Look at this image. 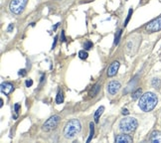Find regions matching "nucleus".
Returning <instances> with one entry per match:
<instances>
[{
  "instance_id": "6ab92c4d",
  "label": "nucleus",
  "mask_w": 161,
  "mask_h": 143,
  "mask_svg": "<svg viewBox=\"0 0 161 143\" xmlns=\"http://www.w3.org/2000/svg\"><path fill=\"white\" fill-rule=\"evenodd\" d=\"M132 12H133V10H132L131 8L128 10L127 17H126V19H125V21H124V27L128 24V22H129V20H130V18H131V15H132Z\"/></svg>"
},
{
  "instance_id": "c756f323",
  "label": "nucleus",
  "mask_w": 161,
  "mask_h": 143,
  "mask_svg": "<svg viewBox=\"0 0 161 143\" xmlns=\"http://www.w3.org/2000/svg\"><path fill=\"white\" fill-rule=\"evenodd\" d=\"M0 102H1V105H0L2 106V105H3V99H1V101H0Z\"/></svg>"
},
{
  "instance_id": "7ed1b4c3",
  "label": "nucleus",
  "mask_w": 161,
  "mask_h": 143,
  "mask_svg": "<svg viewBox=\"0 0 161 143\" xmlns=\"http://www.w3.org/2000/svg\"><path fill=\"white\" fill-rule=\"evenodd\" d=\"M137 120L133 117H124L119 122V129L122 132H132L136 129Z\"/></svg>"
},
{
  "instance_id": "4be33fe9",
  "label": "nucleus",
  "mask_w": 161,
  "mask_h": 143,
  "mask_svg": "<svg viewBox=\"0 0 161 143\" xmlns=\"http://www.w3.org/2000/svg\"><path fill=\"white\" fill-rule=\"evenodd\" d=\"M18 75H19V76H21V77H25L27 75V72H26V70L22 69V70H20L19 72H18Z\"/></svg>"
},
{
  "instance_id": "20e7f679",
  "label": "nucleus",
  "mask_w": 161,
  "mask_h": 143,
  "mask_svg": "<svg viewBox=\"0 0 161 143\" xmlns=\"http://www.w3.org/2000/svg\"><path fill=\"white\" fill-rule=\"evenodd\" d=\"M27 1L28 0H12L11 3H10L9 8L12 13L19 15V14L23 12L25 6L27 4Z\"/></svg>"
},
{
  "instance_id": "423d86ee",
  "label": "nucleus",
  "mask_w": 161,
  "mask_h": 143,
  "mask_svg": "<svg viewBox=\"0 0 161 143\" xmlns=\"http://www.w3.org/2000/svg\"><path fill=\"white\" fill-rule=\"evenodd\" d=\"M145 30L149 32V33H154V32L160 31L161 30V16L156 18L155 20L151 21V22L146 25Z\"/></svg>"
},
{
  "instance_id": "f257e3e1",
  "label": "nucleus",
  "mask_w": 161,
  "mask_h": 143,
  "mask_svg": "<svg viewBox=\"0 0 161 143\" xmlns=\"http://www.w3.org/2000/svg\"><path fill=\"white\" fill-rule=\"evenodd\" d=\"M157 101H158L157 96L153 92H146V94L141 95L140 99H139L138 106L143 111L148 112L156 106Z\"/></svg>"
},
{
  "instance_id": "412c9836",
  "label": "nucleus",
  "mask_w": 161,
  "mask_h": 143,
  "mask_svg": "<svg viewBox=\"0 0 161 143\" xmlns=\"http://www.w3.org/2000/svg\"><path fill=\"white\" fill-rule=\"evenodd\" d=\"M159 84H160V81L158 80V78H153V81H152V85H153V87L158 88Z\"/></svg>"
},
{
  "instance_id": "bb28decb",
  "label": "nucleus",
  "mask_w": 161,
  "mask_h": 143,
  "mask_svg": "<svg viewBox=\"0 0 161 143\" xmlns=\"http://www.w3.org/2000/svg\"><path fill=\"white\" fill-rule=\"evenodd\" d=\"M128 113H129V111H128L126 108H123L122 109V114H123V115H127Z\"/></svg>"
},
{
  "instance_id": "b1692460",
  "label": "nucleus",
  "mask_w": 161,
  "mask_h": 143,
  "mask_svg": "<svg viewBox=\"0 0 161 143\" xmlns=\"http://www.w3.org/2000/svg\"><path fill=\"white\" fill-rule=\"evenodd\" d=\"M61 40H62V42H66L65 32H64V31H62V32H61Z\"/></svg>"
},
{
  "instance_id": "dca6fc26",
  "label": "nucleus",
  "mask_w": 161,
  "mask_h": 143,
  "mask_svg": "<svg viewBox=\"0 0 161 143\" xmlns=\"http://www.w3.org/2000/svg\"><path fill=\"white\" fill-rule=\"evenodd\" d=\"M122 34V30H119L116 32V37H114V45H119V40H120V36Z\"/></svg>"
},
{
  "instance_id": "f3484780",
  "label": "nucleus",
  "mask_w": 161,
  "mask_h": 143,
  "mask_svg": "<svg viewBox=\"0 0 161 143\" xmlns=\"http://www.w3.org/2000/svg\"><path fill=\"white\" fill-rule=\"evenodd\" d=\"M88 56H89V54L88 52H86L85 50H82V51L79 52V57H80V59L82 60H86L88 58Z\"/></svg>"
},
{
  "instance_id": "9b49d317",
  "label": "nucleus",
  "mask_w": 161,
  "mask_h": 143,
  "mask_svg": "<svg viewBox=\"0 0 161 143\" xmlns=\"http://www.w3.org/2000/svg\"><path fill=\"white\" fill-rule=\"evenodd\" d=\"M150 141L154 143H160L161 142V132L160 131H153L150 137Z\"/></svg>"
},
{
  "instance_id": "c85d7f7f",
  "label": "nucleus",
  "mask_w": 161,
  "mask_h": 143,
  "mask_svg": "<svg viewBox=\"0 0 161 143\" xmlns=\"http://www.w3.org/2000/svg\"><path fill=\"white\" fill-rule=\"evenodd\" d=\"M59 25H60V23H57V24L55 25V26H54V28H53V30H54V31H55V30L57 29V28H58V26H59Z\"/></svg>"
},
{
  "instance_id": "a211bd4d",
  "label": "nucleus",
  "mask_w": 161,
  "mask_h": 143,
  "mask_svg": "<svg viewBox=\"0 0 161 143\" xmlns=\"http://www.w3.org/2000/svg\"><path fill=\"white\" fill-rule=\"evenodd\" d=\"M92 46H94V44H92V42H91V41H86L84 43V48H85V50H87V51L91 50L92 48Z\"/></svg>"
},
{
  "instance_id": "aec40b11",
  "label": "nucleus",
  "mask_w": 161,
  "mask_h": 143,
  "mask_svg": "<svg viewBox=\"0 0 161 143\" xmlns=\"http://www.w3.org/2000/svg\"><path fill=\"white\" fill-rule=\"evenodd\" d=\"M99 88H101V85H99V84H98L95 87V88H94V91H92V94H91V95H92V96H95L96 94L99 92Z\"/></svg>"
},
{
  "instance_id": "f03ea898",
  "label": "nucleus",
  "mask_w": 161,
  "mask_h": 143,
  "mask_svg": "<svg viewBox=\"0 0 161 143\" xmlns=\"http://www.w3.org/2000/svg\"><path fill=\"white\" fill-rule=\"evenodd\" d=\"M81 122L78 119H71L65 125L64 135L67 139H73L81 131Z\"/></svg>"
},
{
  "instance_id": "ddd939ff",
  "label": "nucleus",
  "mask_w": 161,
  "mask_h": 143,
  "mask_svg": "<svg viewBox=\"0 0 161 143\" xmlns=\"http://www.w3.org/2000/svg\"><path fill=\"white\" fill-rule=\"evenodd\" d=\"M94 133H95V124L92 122H91V123H89V138L87 140L88 143L92 140V137H94Z\"/></svg>"
},
{
  "instance_id": "393cba45",
  "label": "nucleus",
  "mask_w": 161,
  "mask_h": 143,
  "mask_svg": "<svg viewBox=\"0 0 161 143\" xmlns=\"http://www.w3.org/2000/svg\"><path fill=\"white\" fill-rule=\"evenodd\" d=\"M13 29H14V24H9L8 28H7V31H8V32H11Z\"/></svg>"
},
{
  "instance_id": "cd10ccee",
  "label": "nucleus",
  "mask_w": 161,
  "mask_h": 143,
  "mask_svg": "<svg viewBox=\"0 0 161 143\" xmlns=\"http://www.w3.org/2000/svg\"><path fill=\"white\" fill-rule=\"evenodd\" d=\"M57 39H58V37H55V39H54V43H53V45H52V49L55 48V46L57 44Z\"/></svg>"
},
{
  "instance_id": "0eeeda50",
  "label": "nucleus",
  "mask_w": 161,
  "mask_h": 143,
  "mask_svg": "<svg viewBox=\"0 0 161 143\" xmlns=\"http://www.w3.org/2000/svg\"><path fill=\"white\" fill-rule=\"evenodd\" d=\"M120 88H121V85H120L119 81H110V83L109 84V85H107V91H109L110 95H116V94L119 92Z\"/></svg>"
},
{
  "instance_id": "1a4fd4ad",
  "label": "nucleus",
  "mask_w": 161,
  "mask_h": 143,
  "mask_svg": "<svg viewBox=\"0 0 161 143\" xmlns=\"http://www.w3.org/2000/svg\"><path fill=\"white\" fill-rule=\"evenodd\" d=\"M14 87L12 84L10 83H2L1 84V92L2 94H4L5 95H10L11 92L13 91Z\"/></svg>"
},
{
  "instance_id": "a878e982",
  "label": "nucleus",
  "mask_w": 161,
  "mask_h": 143,
  "mask_svg": "<svg viewBox=\"0 0 161 143\" xmlns=\"http://www.w3.org/2000/svg\"><path fill=\"white\" fill-rule=\"evenodd\" d=\"M19 108H20V105H19V103H16L15 106H14V109H15V112L16 113L19 111Z\"/></svg>"
},
{
  "instance_id": "2eb2a0df",
  "label": "nucleus",
  "mask_w": 161,
  "mask_h": 143,
  "mask_svg": "<svg viewBox=\"0 0 161 143\" xmlns=\"http://www.w3.org/2000/svg\"><path fill=\"white\" fill-rule=\"evenodd\" d=\"M141 94H142L141 88H138V89H136V91H135L133 92V94H132V95H131L132 99H133V101H135V99H137L138 98H140Z\"/></svg>"
},
{
  "instance_id": "6e6552de",
  "label": "nucleus",
  "mask_w": 161,
  "mask_h": 143,
  "mask_svg": "<svg viewBox=\"0 0 161 143\" xmlns=\"http://www.w3.org/2000/svg\"><path fill=\"white\" fill-rule=\"evenodd\" d=\"M119 69V62L117 61H114V62L109 66V68L107 69V76L109 77H113L116 76L117 71Z\"/></svg>"
},
{
  "instance_id": "39448f33",
  "label": "nucleus",
  "mask_w": 161,
  "mask_h": 143,
  "mask_svg": "<svg viewBox=\"0 0 161 143\" xmlns=\"http://www.w3.org/2000/svg\"><path fill=\"white\" fill-rule=\"evenodd\" d=\"M60 119L61 118H60L59 115H53L52 117H50V118L46 121L44 124H43V126H42L43 131L49 132V131L54 130L57 126H58V124L60 122Z\"/></svg>"
},
{
  "instance_id": "4468645a",
  "label": "nucleus",
  "mask_w": 161,
  "mask_h": 143,
  "mask_svg": "<svg viewBox=\"0 0 161 143\" xmlns=\"http://www.w3.org/2000/svg\"><path fill=\"white\" fill-rule=\"evenodd\" d=\"M64 101V95H63V91H59L58 94H57L56 96V102L60 105V103H62Z\"/></svg>"
},
{
  "instance_id": "5701e85b",
  "label": "nucleus",
  "mask_w": 161,
  "mask_h": 143,
  "mask_svg": "<svg viewBox=\"0 0 161 143\" xmlns=\"http://www.w3.org/2000/svg\"><path fill=\"white\" fill-rule=\"evenodd\" d=\"M25 85H26L27 88H30V87H32V85H33V81H32V80H27L26 83H25Z\"/></svg>"
},
{
  "instance_id": "9d476101",
  "label": "nucleus",
  "mask_w": 161,
  "mask_h": 143,
  "mask_svg": "<svg viewBox=\"0 0 161 143\" xmlns=\"http://www.w3.org/2000/svg\"><path fill=\"white\" fill-rule=\"evenodd\" d=\"M116 142H117V143H120V142H128V143H130V142H132V138L129 136V135L121 134V135H119V136L116 137Z\"/></svg>"
},
{
  "instance_id": "f8f14e48",
  "label": "nucleus",
  "mask_w": 161,
  "mask_h": 143,
  "mask_svg": "<svg viewBox=\"0 0 161 143\" xmlns=\"http://www.w3.org/2000/svg\"><path fill=\"white\" fill-rule=\"evenodd\" d=\"M103 110H105V107L101 106V107H99L98 110L96 111V113H95V121H96V122H99V117H101V115L102 114Z\"/></svg>"
}]
</instances>
